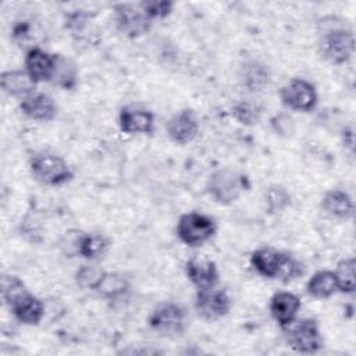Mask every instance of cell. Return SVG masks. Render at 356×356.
Instances as JSON below:
<instances>
[{
  "mask_svg": "<svg viewBox=\"0 0 356 356\" xmlns=\"http://www.w3.org/2000/svg\"><path fill=\"white\" fill-rule=\"evenodd\" d=\"M330 22H320L323 29H318V50L324 60L339 65L350 60L355 51L353 31L339 18L328 17Z\"/></svg>",
  "mask_w": 356,
  "mask_h": 356,
  "instance_id": "obj_1",
  "label": "cell"
},
{
  "mask_svg": "<svg viewBox=\"0 0 356 356\" xmlns=\"http://www.w3.org/2000/svg\"><path fill=\"white\" fill-rule=\"evenodd\" d=\"M29 170L32 177L47 186H61L74 179V171L70 164L58 154L39 152L31 157Z\"/></svg>",
  "mask_w": 356,
  "mask_h": 356,
  "instance_id": "obj_2",
  "label": "cell"
},
{
  "mask_svg": "<svg viewBox=\"0 0 356 356\" xmlns=\"http://www.w3.org/2000/svg\"><path fill=\"white\" fill-rule=\"evenodd\" d=\"M248 186V178L228 167L211 172L206 185L210 197L222 206H229L236 202Z\"/></svg>",
  "mask_w": 356,
  "mask_h": 356,
  "instance_id": "obj_3",
  "label": "cell"
},
{
  "mask_svg": "<svg viewBox=\"0 0 356 356\" xmlns=\"http://www.w3.org/2000/svg\"><path fill=\"white\" fill-rule=\"evenodd\" d=\"M217 232L216 221L203 213L188 211L184 213L175 227L178 239L186 246L196 248L209 242Z\"/></svg>",
  "mask_w": 356,
  "mask_h": 356,
  "instance_id": "obj_4",
  "label": "cell"
},
{
  "mask_svg": "<svg viewBox=\"0 0 356 356\" xmlns=\"http://www.w3.org/2000/svg\"><path fill=\"white\" fill-rule=\"evenodd\" d=\"M147 323L161 337L182 335L188 327V312L181 303L163 302L152 310Z\"/></svg>",
  "mask_w": 356,
  "mask_h": 356,
  "instance_id": "obj_5",
  "label": "cell"
},
{
  "mask_svg": "<svg viewBox=\"0 0 356 356\" xmlns=\"http://www.w3.org/2000/svg\"><path fill=\"white\" fill-rule=\"evenodd\" d=\"M284 331L288 346L298 353H317L324 345L320 327L314 318L293 321Z\"/></svg>",
  "mask_w": 356,
  "mask_h": 356,
  "instance_id": "obj_6",
  "label": "cell"
},
{
  "mask_svg": "<svg viewBox=\"0 0 356 356\" xmlns=\"http://www.w3.org/2000/svg\"><path fill=\"white\" fill-rule=\"evenodd\" d=\"M281 103L299 113H310L318 103V95L316 86L305 78H292L280 89Z\"/></svg>",
  "mask_w": 356,
  "mask_h": 356,
  "instance_id": "obj_7",
  "label": "cell"
},
{
  "mask_svg": "<svg viewBox=\"0 0 356 356\" xmlns=\"http://www.w3.org/2000/svg\"><path fill=\"white\" fill-rule=\"evenodd\" d=\"M113 11L117 31L129 39L140 38L152 28V19L139 4L117 3L113 6Z\"/></svg>",
  "mask_w": 356,
  "mask_h": 356,
  "instance_id": "obj_8",
  "label": "cell"
},
{
  "mask_svg": "<svg viewBox=\"0 0 356 356\" xmlns=\"http://www.w3.org/2000/svg\"><path fill=\"white\" fill-rule=\"evenodd\" d=\"M231 306V298L224 289H218L217 286L196 289L195 309L203 320H220L229 313Z\"/></svg>",
  "mask_w": 356,
  "mask_h": 356,
  "instance_id": "obj_9",
  "label": "cell"
},
{
  "mask_svg": "<svg viewBox=\"0 0 356 356\" xmlns=\"http://www.w3.org/2000/svg\"><path fill=\"white\" fill-rule=\"evenodd\" d=\"M118 127L127 135H152L154 114L140 104H127L118 113Z\"/></svg>",
  "mask_w": 356,
  "mask_h": 356,
  "instance_id": "obj_10",
  "label": "cell"
},
{
  "mask_svg": "<svg viewBox=\"0 0 356 356\" xmlns=\"http://www.w3.org/2000/svg\"><path fill=\"white\" fill-rule=\"evenodd\" d=\"M167 136L175 145H188L199 135V121L192 108L177 111L165 125Z\"/></svg>",
  "mask_w": 356,
  "mask_h": 356,
  "instance_id": "obj_11",
  "label": "cell"
},
{
  "mask_svg": "<svg viewBox=\"0 0 356 356\" xmlns=\"http://www.w3.org/2000/svg\"><path fill=\"white\" fill-rule=\"evenodd\" d=\"M7 306L14 318L24 325H39L44 318L46 307L43 300L31 293L28 289L13 299Z\"/></svg>",
  "mask_w": 356,
  "mask_h": 356,
  "instance_id": "obj_12",
  "label": "cell"
},
{
  "mask_svg": "<svg viewBox=\"0 0 356 356\" xmlns=\"http://www.w3.org/2000/svg\"><path fill=\"white\" fill-rule=\"evenodd\" d=\"M24 65V70L36 85L42 82H51L56 65V54H51L42 47L35 46L26 50Z\"/></svg>",
  "mask_w": 356,
  "mask_h": 356,
  "instance_id": "obj_13",
  "label": "cell"
},
{
  "mask_svg": "<svg viewBox=\"0 0 356 356\" xmlns=\"http://www.w3.org/2000/svg\"><path fill=\"white\" fill-rule=\"evenodd\" d=\"M21 113L38 122H49L57 115V104L54 99L44 92H33L19 102Z\"/></svg>",
  "mask_w": 356,
  "mask_h": 356,
  "instance_id": "obj_14",
  "label": "cell"
},
{
  "mask_svg": "<svg viewBox=\"0 0 356 356\" xmlns=\"http://www.w3.org/2000/svg\"><path fill=\"white\" fill-rule=\"evenodd\" d=\"M302 302L298 295L288 291H278L270 299V313L274 321L285 330L296 321Z\"/></svg>",
  "mask_w": 356,
  "mask_h": 356,
  "instance_id": "obj_15",
  "label": "cell"
},
{
  "mask_svg": "<svg viewBox=\"0 0 356 356\" xmlns=\"http://www.w3.org/2000/svg\"><path fill=\"white\" fill-rule=\"evenodd\" d=\"M185 273L188 280L196 289H204L217 286L220 273L216 261L207 257H192L185 264Z\"/></svg>",
  "mask_w": 356,
  "mask_h": 356,
  "instance_id": "obj_16",
  "label": "cell"
},
{
  "mask_svg": "<svg viewBox=\"0 0 356 356\" xmlns=\"http://www.w3.org/2000/svg\"><path fill=\"white\" fill-rule=\"evenodd\" d=\"M284 256H285V252H281L270 246H263L256 249L252 253L250 264L259 275L264 278L277 280Z\"/></svg>",
  "mask_w": 356,
  "mask_h": 356,
  "instance_id": "obj_17",
  "label": "cell"
},
{
  "mask_svg": "<svg viewBox=\"0 0 356 356\" xmlns=\"http://www.w3.org/2000/svg\"><path fill=\"white\" fill-rule=\"evenodd\" d=\"M239 79L248 92L259 93L268 86L271 81V72L268 65L264 63L259 60H249L242 64Z\"/></svg>",
  "mask_w": 356,
  "mask_h": 356,
  "instance_id": "obj_18",
  "label": "cell"
},
{
  "mask_svg": "<svg viewBox=\"0 0 356 356\" xmlns=\"http://www.w3.org/2000/svg\"><path fill=\"white\" fill-rule=\"evenodd\" d=\"M323 210L338 220H350L355 214L352 196L342 189H330L321 197Z\"/></svg>",
  "mask_w": 356,
  "mask_h": 356,
  "instance_id": "obj_19",
  "label": "cell"
},
{
  "mask_svg": "<svg viewBox=\"0 0 356 356\" xmlns=\"http://www.w3.org/2000/svg\"><path fill=\"white\" fill-rule=\"evenodd\" d=\"M0 85L6 95L21 99L36 92V83L33 79L25 70L18 68L3 71L0 75Z\"/></svg>",
  "mask_w": 356,
  "mask_h": 356,
  "instance_id": "obj_20",
  "label": "cell"
},
{
  "mask_svg": "<svg viewBox=\"0 0 356 356\" xmlns=\"http://www.w3.org/2000/svg\"><path fill=\"white\" fill-rule=\"evenodd\" d=\"M131 284L125 275L121 273L104 271L102 278L95 286V292L107 300H117L128 293Z\"/></svg>",
  "mask_w": 356,
  "mask_h": 356,
  "instance_id": "obj_21",
  "label": "cell"
},
{
  "mask_svg": "<svg viewBox=\"0 0 356 356\" xmlns=\"http://www.w3.org/2000/svg\"><path fill=\"white\" fill-rule=\"evenodd\" d=\"M306 291L312 298L328 299L338 292L334 270H318L306 282Z\"/></svg>",
  "mask_w": 356,
  "mask_h": 356,
  "instance_id": "obj_22",
  "label": "cell"
},
{
  "mask_svg": "<svg viewBox=\"0 0 356 356\" xmlns=\"http://www.w3.org/2000/svg\"><path fill=\"white\" fill-rule=\"evenodd\" d=\"M110 246H111L110 239L103 234H97V232L82 234L79 239L78 254L89 261H96L106 256Z\"/></svg>",
  "mask_w": 356,
  "mask_h": 356,
  "instance_id": "obj_23",
  "label": "cell"
},
{
  "mask_svg": "<svg viewBox=\"0 0 356 356\" xmlns=\"http://www.w3.org/2000/svg\"><path fill=\"white\" fill-rule=\"evenodd\" d=\"M51 83L64 90L75 89L78 85V68L75 63L63 54H56V65Z\"/></svg>",
  "mask_w": 356,
  "mask_h": 356,
  "instance_id": "obj_24",
  "label": "cell"
},
{
  "mask_svg": "<svg viewBox=\"0 0 356 356\" xmlns=\"http://www.w3.org/2000/svg\"><path fill=\"white\" fill-rule=\"evenodd\" d=\"M232 117L242 125L245 127H253L256 125L260 118H261V113L263 108L259 103L253 102V100H238L234 106H232Z\"/></svg>",
  "mask_w": 356,
  "mask_h": 356,
  "instance_id": "obj_25",
  "label": "cell"
},
{
  "mask_svg": "<svg viewBox=\"0 0 356 356\" xmlns=\"http://www.w3.org/2000/svg\"><path fill=\"white\" fill-rule=\"evenodd\" d=\"M355 257H345L338 261L334 274L338 285V291L342 293H353L356 288L355 278Z\"/></svg>",
  "mask_w": 356,
  "mask_h": 356,
  "instance_id": "obj_26",
  "label": "cell"
},
{
  "mask_svg": "<svg viewBox=\"0 0 356 356\" xmlns=\"http://www.w3.org/2000/svg\"><path fill=\"white\" fill-rule=\"evenodd\" d=\"M266 203L270 213L282 211L291 204V195L285 188L273 185L266 191Z\"/></svg>",
  "mask_w": 356,
  "mask_h": 356,
  "instance_id": "obj_27",
  "label": "cell"
},
{
  "mask_svg": "<svg viewBox=\"0 0 356 356\" xmlns=\"http://www.w3.org/2000/svg\"><path fill=\"white\" fill-rule=\"evenodd\" d=\"M305 270H306V267L299 259H296L295 256L285 252V256H284L281 270H280V274H278L277 280H281L282 282L293 281V280L302 277L305 274Z\"/></svg>",
  "mask_w": 356,
  "mask_h": 356,
  "instance_id": "obj_28",
  "label": "cell"
},
{
  "mask_svg": "<svg viewBox=\"0 0 356 356\" xmlns=\"http://www.w3.org/2000/svg\"><path fill=\"white\" fill-rule=\"evenodd\" d=\"M139 6L152 21L168 17L174 8V3L170 0H146L139 3Z\"/></svg>",
  "mask_w": 356,
  "mask_h": 356,
  "instance_id": "obj_29",
  "label": "cell"
},
{
  "mask_svg": "<svg viewBox=\"0 0 356 356\" xmlns=\"http://www.w3.org/2000/svg\"><path fill=\"white\" fill-rule=\"evenodd\" d=\"M103 270L95 264H83L79 267V270L75 274V280L76 282L88 289H95L96 284L99 282V280L103 275Z\"/></svg>",
  "mask_w": 356,
  "mask_h": 356,
  "instance_id": "obj_30",
  "label": "cell"
},
{
  "mask_svg": "<svg viewBox=\"0 0 356 356\" xmlns=\"http://www.w3.org/2000/svg\"><path fill=\"white\" fill-rule=\"evenodd\" d=\"M26 291V286L21 278L17 275H4L1 281V296L6 305H8L13 299Z\"/></svg>",
  "mask_w": 356,
  "mask_h": 356,
  "instance_id": "obj_31",
  "label": "cell"
},
{
  "mask_svg": "<svg viewBox=\"0 0 356 356\" xmlns=\"http://www.w3.org/2000/svg\"><path fill=\"white\" fill-rule=\"evenodd\" d=\"M271 127L273 129L281 135V136H289L293 134L295 131V124H293V120L291 118L289 114L286 113H280V114H275L273 118H271Z\"/></svg>",
  "mask_w": 356,
  "mask_h": 356,
  "instance_id": "obj_32",
  "label": "cell"
},
{
  "mask_svg": "<svg viewBox=\"0 0 356 356\" xmlns=\"http://www.w3.org/2000/svg\"><path fill=\"white\" fill-rule=\"evenodd\" d=\"M32 26L28 21H21L17 22L13 28V38L17 43H19L21 46L25 44L28 40L32 39Z\"/></svg>",
  "mask_w": 356,
  "mask_h": 356,
  "instance_id": "obj_33",
  "label": "cell"
},
{
  "mask_svg": "<svg viewBox=\"0 0 356 356\" xmlns=\"http://www.w3.org/2000/svg\"><path fill=\"white\" fill-rule=\"evenodd\" d=\"M342 142L350 152H353V129L352 128H345L342 131Z\"/></svg>",
  "mask_w": 356,
  "mask_h": 356,
  "instance_id": "obj_34",
  "label": "cell"
}]
</instances>
